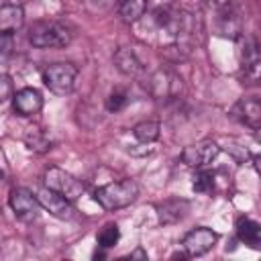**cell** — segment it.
Wrapping results in <instances>:
<instances>
[{
    "instance_id": "cell-18",
    "label": "cell",
    "mask_w": 261,
    "mask_h": 261,
    "mask_svg": "<svg viewBox=\"0 0 261 261\" xmlns=\"http://www.w3.org/2000/svg\"><path fill=\"white\" fill-rule=\"evenodd\" d=\"M133 135H135L141 143L149 145V143H153V141L159 139V122H155V120L139 122V124L133 128Z\"/></svg>"
},
{
    "instance_id": "cell-2",
    "label": "cell",
    "mask_w": 261,
    "mask_h": 261,
    "mask_svg": "<svg viewBox=\"0 0 261 261\" xmlns=\"http://www.w3.org/2000/svg\"><path fill=\"white\" fill-rule=\"evenodd\" d=\"M29 41L39 49H51V47H67L71 41V33L67 27L55 20H43L35 22L29 31Z\"/></svg>"
},
{
    "instance_id": "cell-5",
    "label": "cell",
    "mask_w": 261,
    "mask_h": 261,
    "mask_svg": "<svg viewBox=\"0 0 261 261\" xmlns=\"http://www.w3.org/2000/svg\"><path fill=\"white\" fill-rule=\"evenodd\" d=\"M220 153V145L216 141H198L194 145H188L184 151H181V161L190 167H204L208 163H212Z\"/></svg>"
},
{
    "instance_id": "cell-27",
    "label": "cell",
    "mask_w": 261,
    "mask_h": 261,
    "mask_svg": "<svg viewBox=\"0 0 261 261\" xmlns=\"http://www.w3.org/2000/svg\"><path fill=\"white\" fill-rule=\"evenodd\" d=\"M208 4H210V6H214V8H222V6H226V4H228V0H208Z\"/></svg>"
},
{
    "instance_id": "cell-25",
    "label": "cell",
    "mask_w": 261,
    "mask_h": 261,
    "mask_svg": "<svg viewBox=\"0 0 261 261\" xmlns=\"http://www.w3.org/2000/svg\"><path fill=\"white\" fill-rule=\"evenodd\" d=\"M14 49V35L12 33H0V53L8 55Z\"/></svg>"
},
{
    "instance_id": "cell-21",
    "label": "cell",
    "mask_w": 261,
    "mask_h": 261,
    "mask_svg": "<svg viewBox=\"0 0 261 261\" xmlns=\"http://www.w3.org/2000/svg\"><path fill=\"white\" fill-rule=\"evenodd\" d=\"M24 143H27V147L31 151H47V149H51V141L41 130H33V128L27 133Z\"/></svg>"
},
{
    "instance_id": "cell-10",
    "label": "cell",
    "mask_w": 261,
    "mask_h": 261,
    "mask_svg": "<svg viewBox=\"0 0 261 261\" xmlns=\"http://www.w3.org/2000/svg\"><path fill=\"white\" fill-rule=\"evenodd\" d=\"M12 104L20 116H33L43 108V96L37 88H22L12 96Z\"/></svg>"
},
{
    "instance_id": "cell-19",
    "label": "cell",
    "mask_w": 261,
    "mask_h": 261,
    "mask_svg": "<svg viewBox=\"0 0 261 261\" xmlns=\"http://www.w3.org/2000/svg\"><path fill=\"white\" fill-rule=\"evenodd\" d=\"M218 33H220L222 37H230V39L239 37V35H241V20H239V16L232 14V12L222 14V16H220Z\"/></svg>"
},
{
    "instance_id": "cell-17",
    "label": "cell",
    "mask_w": 261,
    "mask_h": 261,
    "mask_svg": "<svg viewBox=\"0 0 261 261\" xmlns=\"http://www.w3.org/2000/svg\"><path fill=\"white\" fill-rule=\"evenodd\" d=\"M145 10H147V0H120L118 4V14L128 24L141 20Z\"/></svg>"
},
{
    "instance_id": "cell-14",
    "label": "cell",
    "mask_w": 261,
    "mask_h": 261,
    "mask_svg": "<svg viewBox=\"0 0 261 261\" xmlns=\"http://www.w3.org/2000/svg\"><path fill=\"white\" fill-rule=\"evenodd\" d=\"M114 63H116V67H118L122 73H126V75H139V73L143 71L141 59H139L137 53H135L133 49H128V47H120V49L114 53Z\"/></svg>"
},
{
    "instance_id": "cell-6",
    "label": "cell",
    "mask_w": 261,
    "mask_h": 261,
    "mask_svg": "<svg viewBox=\"0 0 261 261\" xmlns=\"http://www.w3.org/2000/svg\"><path fill=\"white\" fill-rule=\"evenodd\" d=\"M10 208L18 220L31 222L39 216L41 204H39L37 196H33V192H29L24 188H14L10 192Z\"/></svg>"
},
{
    "instance_id": "cell-20",
    "label": "cell",
    "mask_w": 261,
    "mask_h": 261,
    "mask_svg": "<svg viewBox=\"0 0 261 261\" xmlns=\"http://www.w3.org/2000/svg\"><path fill=\"white\" fill-rule=\"evenodd\" d=\"M118 239H120V230H118V226H116L114 222H110V224H106V226L100 230V234H98V245H100L102 249H110V247H114V245L118 243Z\"/></svg>"
},
{
    "instance_id": "cell-7",
    "label": "cell",
    "mask_w": 261,
    "mask_h": 261,
    "mask_svg": "<svg viewBox=\"0 0 261 261\" xmlns=\"http://www.w3.org/2000/svg\"><path fill=\"white\" fill-rule=\"evenodd\" d=\"M37 200L41 204V208H45L49 214H53L55 218H61V220H69L73 216V206L67 198H63L61 194L49 190L47 186L45 188H39L37 190Z\"/></svg>"
},
{
    "instance_id": "cell-3",
    "label": "cell",
    "mask_w": 261,
    "mask_h": 261,
    "mask_svg": "<svg viewBox=\"0 0 261 261\" xmlns=\"http://www.w3.org/2000/svg\"><path fill=\"white\" fill-rule=\"evenodd\" d=\"M75 77H77V67L73 63H67V61H59V63H51L43 69V82L45 86L57 94V96H65L73 90V84H75Z\"/></svg>"
},
{
    "instance_id": "cell-22",
    "label": "cell",
    "mask_w": 261,
    "mask_h": 261,
    "mask_svg": "<svg viewBox=\"0 0 261 261\" xmlns=\"http://www.w3.org/2000/svg\"><path fill=\"white\" fill-rule=\"evenodd\" d=\"M212 186H214V175L210 173V171H196V175H194V181H192V188H194V192H198V194H206V192H210L212 190Z\"/></svg>"
},
{
    "instance_id": "cell-13",
    "label": "cell",
    "mask_w": 261,
    "mask_h": 261,
    "mask_svg": "<svg viewBox=\"0 0 261 261\" xmlns=\"http://www.w3.org/2000/svg\"><path fill=\"white\" fill-rule=\"evenodd\" d=\"M241 61L245 67V75L251 82H255L259 77V49L255 39H245V47L241 49Z\"/></svg>"
},
{
    "instance_id": "cell-26",
    "label": "cell",
    "mask_w": 261,
    "mask_h": 261,
    "mask_svg": "<svg viewBox=\"0 0 261 261\" xmlns=\"http://www.w3.org/2000/svg\"><path fill=\"white\" fill-rule=\"evenodd\" d=\"M128 257H130V259H137V257H139V259H147V253H145L143 249H137V251H135V253H130Z\"/></svg>"
},
{
    "instance_id": "cell-15",
    "label": "cell",
    "mask_w": 261,
    "mask_h": 261,
    "mask_svg": "<svg viewBox=\"0 0 261 261\" xmlns=\"http://www.w3.org/2000/svg\"><path fill=\"white\" fill-rule=\"evenodd\" d=\"M237 237L251 245V247H259V241H261V226L259 222L251 220V218H239L237 220Z\"/></svg>"
},
{
    "instance_id": "cell-12",
    "label": "cell",
    "mask_w": 261,
    "mask_h": 261,
    "mask_svg": "<svg viewBox=\"0 0 261 261\" xmlns=\"http://www.w3.org/2000/svg\"><path fill=\"white\" fill-rule=\"evenodd\" d=\"M24 22V10L18 4L0 6V33H16Z\"/></svg>"
},
{
    "instance_id": "cell-24",
    "label": "cell",
    "mask_w": 261,
    "mask_h": 261,
    "mask_svg": "<svg viewBox=\"0 0 261 261\" xmlns=\"http://www.w3.org/2000/svg\"><path fill=\"white\" fill-rule=\"evenodd\" d=\"M14 96V86L10 75H0V104Z\"/></svg>"
},
{
    "instance_id": "cell-1",
    "label": "cell",
    "mask_w": 261,
    "mask_h": 261,
    "mask_svg": "<svg viewBox=\"0 0 261 261\" xmlns=\"http://www.w3.org/2000/svg\"><path fill=\"white\" fill-rule=\"evenodd\" d=\"M139 196V186L133 179H122V181H112L94 192V200L104 208V210H118L128 204H133Z\"/></svg>"
},
{
    "instance_id": "cell-16",
    "label": "cell",
    "mask_w": 261,
    "mask_h": 261,
    "mask_svg": "<svg viewBox=\"0 0 261 261\" xmlns=\"http://www.w3.org/2000/svg\"><path fill=\"white\" fill-rule=\"evenodd\" d=\"M184 210H188V204L184 200H167L163 204L157 206V216L161 224H169L175 222L184 216Z\"/></svg>"
},
{
    "instance_id": "cell-9",
    "label": "cell",
    "mask_w": 261,
    "mask_h": 261,
    "mask_svg": "<svg viewBox=\"0 0 261 261\" xmlns=\"http://www.w3.org/2000/svg\"><path fill=\"white\" fill-rule=\"evenodd\" d=\"M179 86H181V80L171 73V71H165V69H159L151 75L149 80V88L153 92V96L157 98H171L179 92Z\"/></svg>"
},
{
    "instance_id": "cell-4",
    "label": "cell",
    "mask_w": 261,
    "mask_h": 261,
    "mask_svg": "<svg viewBox=\"0 0 261 261\" xmlns=\"http://www.w3.org/2000/svg\"><path fill=\"white\" fill-rule=\"evenodd\" d=\"M45 186L57 194H61L63 198H67L69 202L77 200L84 194V184L73 177L71 173H67L61 167H49L45 171Z\"/></svg>"
},
{
    "instance_id": "cell-8",
    "label": "cell",
    "mask_w": 261,
    "mask_h": 261,
    "mask_svg": "<svg viewBox=\"0 0 261 261\" xmlns=\"http://www.w3.org/2000/svg\"><path fill=\"white\" fill-rule=\"evenodd\" d=\"M216 241H218V234H216L212 228L198 226V228H192V230L184 237L181 245H184V249H186V253H188L190 257H200V255L208 253V251L214 247Z\"/></svg>"
},
{
    "instance_id": "cell-23",
    "label": "cell",
    "mask_w": 261,
    "mask_h": 261,
    "mask_svg": "<svg viewBox=\"0 0 261 261\" xmlns=\"http://www.w3.org/2000/svg\"><path fill=\"white\" fill-rule=\"evenodd\" d=\"M124 102H126V94L120 92V90H116V92H112V94L108 96V100H106V108H108L110 112H118V110L124 106Z\"/></svg>"
},
{
    "instance_id": "cell-11",
    "label": "cell",
    "mask_w": 261,
    "mask_h": 261,
    "mask_svg": "<svg viewBox=\"0 0 261 261\" xmlns=\"http://www.w3.org/2000/svg\"><path fill=\"white\" fill-rule=\"evenodd\" d=\"M232 112H234V116L241 122L249 124L251 128H257L259 122H261V104L255 98H243V100H239L237 106L232 108Z\"/></svg>"
}]
</instances>
